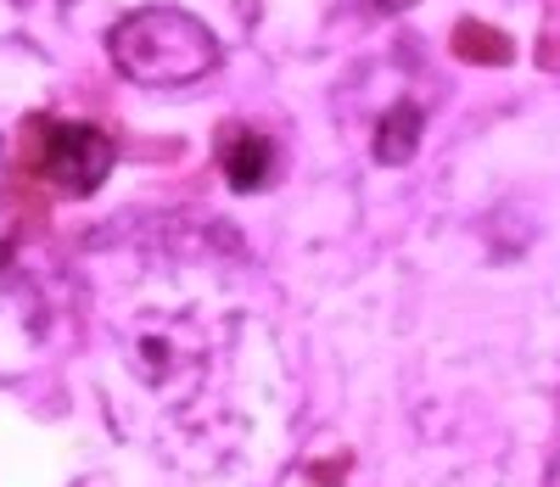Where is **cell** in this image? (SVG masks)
Returning a JSON list of instances; mask_svg holds the SVG:
<instances>
[{"label": "cell", "mask_w": 560, "mask_h": 487, "mask_svg": "<svg viewBox=\"0 0 560 487\" xmlns=\"http://www.w3.org/2000/svg\"><path fill=\"white\" fill-rule=\"evenodd\" d=\"M113 68L135 84H197L219 68V39L202 18L179 7H147L113 23Z\"/></svg>", "instance_id": "obj_1"}, {"label": "cell", "mask_w": 560, "mask_h": 487, "mask_svg": "<svg viewBox=\"0 0 560 487\" xmlns=\"http://www.w3.org/2000/svg\"><path fill=\"white\" fill-rule=\"evenodd\" d=\"M28 140H34V174L62 190V197H90L102 190L107 174H113V135L96 129V124H51V118H34L28 124Z\"/></svg>", "instance_id": "obj_2"}, {"label": "cell", "mask_w": 560, "mask_h": 487, "mask_svg": "<svg viewBox=\"0 0 560 487\" xmlns=\"http://www.w3.org/2000/svg\"><path fill=\"white\" fill-rule=\"evenodd\" d=\"M219 163H224V179L236 190H258L275 169V146L247 124H224L219 129Z\"/></svg>", "instance_id": "obj_3"}, {"label": "cell", "mask_w": 560, "mask_h": 487, "mask_svg": "<svg viewBox=\"0 0 560 487\" xmlns=\"http://www.w3.org/2000/svg\"><path fill=\"white\" fill-rule=\"evenodd\" d=\"M420 129H427V118H420L415 102L387 107L382 124H376V158H382V163H409V158L420 152Z\"/></svg>", "instance_id": "obj_4"}, {"label": "cell", "mask_w": 560, "mask_h": 487, "mask_svg": "<svg viewBox=\"0 0 560 487\" xmlns=\"http://www.w3.org/2000/svg\"><path fill=\"white\" fill-rule=\"evenodd\" d=\"M454 57L459 62H482V68H504L510 57H516V45H510V34H499L493 23L465 18V23H454Z\"/></svg>", "instance_id": "obj_5"}, {"label": "cell", "mask_w": 560, "mask_h": 487, "mask_svg": "<svg viewBox=\"0 0 560 487\" xmlns=\"http://www.w3.org/2000/svg\"><path fill=\"white\" fill-rule=\"evenodd\" d=\"M370 12H404V7H415V0H364Z\"/></svg>", "instance_id": "obj_6"}]
</instances>
